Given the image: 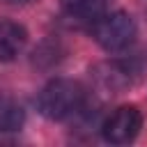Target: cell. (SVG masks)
Instances as JSON below:
<instances>
[{
	"label": "cell",
	"instance_id": "obj_1",
	"mask_svg": "<svg viewBox=\"0 0 147 147\" xmlns=\"http://www.w3.org/2000/svg\"><path fill=\"white\" fill-rule=\"evenodd\" d=\"M85 106V90L80 83L71 78H55L51 80L37 99V108L48 119H67L71 115H78V110Z\"/></svg>",
	"mask_w": 147,
	"mask_h": 147
},
{
	"label": "cell",
	"instance_id": "obj_2",
	"mask_svg": "<svg viewBox=\"0 0 147 147\" xmlns=\"http://www.w3.org/2000/svg\"><path fill=\"white\" fill-rule=\"evenodd\" d=\"M138 34V28H136V21L124 14V11H113V14H101L96 21H94V28H92V37L96 39V44L108 51V53H119V51H126L133 39Z\"/></svg>",
	"mask_w": 147,
	"mask_h": 147
},
{
	"label": "cell",
	"instance_id": "obj_4",
	"mask_svg": "<svg viewBox=\"0 0 147 147\" xmlns=\"http://www.w3.org/2000/svg\"><path fill=\"white\" fill-rule=\"evenodd\" d=\"M28 44V32L14 21H0V62L14 60Z\"/></svg>",
	"mask_w": 147,
	"mask_h": 147
},
{
	"label": "cell",
	"instance_id": "obj_7",
	"mask_svg": "<svg viewBox=\"0 0 147 147\" xmlns=\"http://www.w3.org/2000/svg\"><path fill=\"white\" fill-rule=\"evenodd\" d=\"M30 2H37V0H0V5H11V7H23Z\"/></svg>",
	"mask_w": 147,
	"mask_h": 147
},
{
	"label": "cell",
	"instance_id": "obj_3",
	"mask_svg": "<svg viewBox=\"0 0 147 147\" xmlns=\"http://www.w3.org/2000/svg\"><path fill=\"white\" fill-rule=\"evenodd\" d=\"M140 126H142L140 110L136 106H119L103 119L101 133L113 145H126L140 133Z\"/></svg>",
	"mask_w": 147,
	"mask_h": 147
},
{
	"label": "cell",
	"instance_id": "obj_5",
	"mask_svg": "<svg viewBox=\"0 0 147 147\" xmlns=\"http://www.w3.org/2000/svg\"><path fill=\"white\" fill-rule=\"evenodd\" d=\"M25 122V110L18 101H14L11 96L0 94V133H9V131H18Z\"/></svg>",
	"mask_w": 147,
	"mask_h": 147
},
{
	"label": "cell",
	"instance_id": "obj_6",
	"mask_svg": "<svg viewBox=\"0 0 147 147\" xmlns=\"http://www.w3.org/2000/svg\"><path fill=\"white\" fill-rule=\"evenodd\" d=\"M108 0H62V9L78 21H96L103 9H106Z\"/></svg>",
	"mask_w": 147,
	"mask_h": 147
}]
</instances>
